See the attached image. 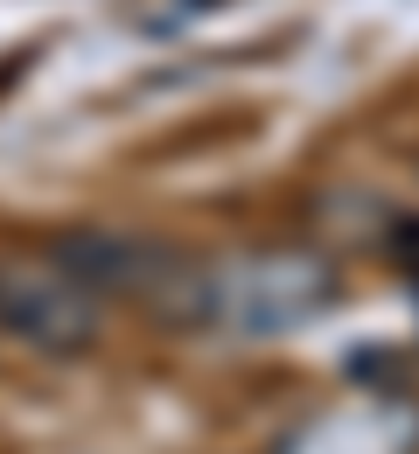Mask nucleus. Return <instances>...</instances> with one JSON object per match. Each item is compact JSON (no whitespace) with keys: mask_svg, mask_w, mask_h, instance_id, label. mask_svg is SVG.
<instances>
[{"mask_svg":"<svg viewBox=\"0 0 419 454\" xmlns=\"http://www.w3.org/2000/svg\"><path fill=\"white\" fill-rule=\"evenodd\" d=\"M50 259H63L98 301L113 294V301H133V308H147L161 322H182V329L217 322V273L203 259L175 252V245H161V238L91 224V231H63L50 245Z\"/></svg>","mask_w":419,"mask_h":454,"instance_id":"f257e3e1","label":"nucleus"},{"mask_svg":"<svg viewBox=\"0 0 419 454\" xmlns=\"http://www.w3.org/2000/svg\"><path fill=\"white\" fill-rule=\"evenodd\" d=\"M98 294L63 259H0V329L43 356H84L98 342Z\"/></svg>","mask_w":419,"mask_h":454,"instance_id":"f03ea898","label":"nucleus"}]
</instances>
